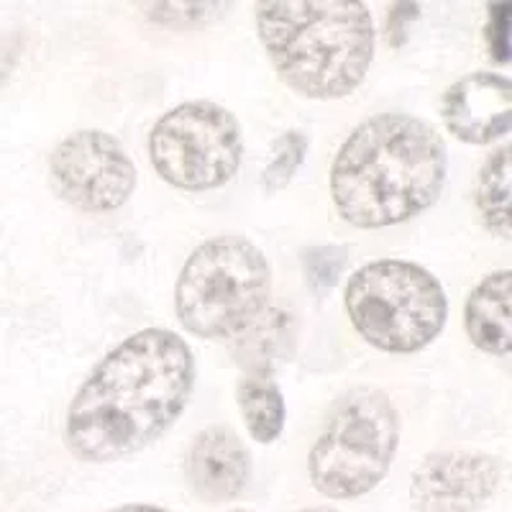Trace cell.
Instances as JSON below:
<instances>
[{
    "mask_svg": "<svg viewBox=\"0 0 512 512\" xmlns=\"http://www.w3.org/2000/svg\"><path fill=\"white\" fill-rule=\"evenodd\" d=\"M49 172L59 198L85 213L118 210L136 190V167L121 141L95 128L67 136L54 149Z\"/></svg>",
    "mask_w": 512,
    "mask_h": 512,
    "instance_id": "8",
    "label": "cell"
},
{
    "mask_svg": "<svg viewBox=\"0 0 512 512\" xmlns=\"http://www.w3.org/2000/svg\"><path fill=\"white\" fill-rule=\"evenodd\" d=\"M305 152H308V139H305L303 134H297V131H287V134L277 141L272 162L264 169V187H267L269 192H274L290 185V180L295 177L300 164H303Z\"/></svg>",
    "mask_w": 512,
    "mask_h": 512,
    "instance_id": "17",
    "label": "cell"
},
{
    "mask_svg": "<svg viewBox=\"0 0 512 512\" xmlns=\"http://www.w3.org/2000/svg\"><path fill=\"white\" fill-rule=\"evenodd\" d=\"M344 262H346L344 251H338V249L310 251L308 259H305L310 280H313L315 285H333L338 274H341V269H344Z\"/></svg>",
    "mask_w": 512,
    "mask_h": 512,
    "instance_id": "19",
    "label": "cell"
},
{
    "mask_svg": "<svg viewBox=\"0 0 512 512\" xmlns=\"http://www.w3.org/2000/svg\"><path fill=\"white\" fill-rule=\"evenodd\" d=\"M233 512H249V510H233Z\"/></svg>",
    "mask_w": 512,
    "mask_h": 512,
    "instance_id": "22",
    "label": "cell"
},
{
    "mask_svg": "<svg viewBox=\"0 0 512 512\" xmlns=\"http://www.w3.org/2000/svg\"><path fill=\"white\" fill-rule=\"evenodd\" d=\"M256 34L280 80L308 100L354 93L374 57L367 0H256Z\"/></svg>",
    "mask_w": 512,
    "mask_h": 512,
    "instance_id": "3",
    "label": "cell"
},
{
    "mask_svg": "<svg viewBox=\"0 0 512 512\" xmlns=\"http://www.w3.org/2000/svg\"><path fill=\"white\" fill-rule=\"evenodd\" d=\"M300 512H338V510H328V507H313V510H300Z\"/></svg>",
    "mask_w": 512,
    "mask_h": 512,
    "instance_id": "21",
    "label": "cell"
},
{
    "mask_svg": "<svg viewBox=\"0 0 512 512\" xmlns=\"http://www.w3.org/2000/svg\"><path fill=\"white\" fill-rule=\"evenodd\" d=\"M505 466L474 451L425 456L410 479V500L418 512H477L500 492Z\"/></svg>",
    "mask_w": 512,
    "mask_h": 512,
    "instance_id": "9",
    "label": "cell"
},
{
    "mask_svg": "<svg viewBox=\"0 0 512 512\" xmlns=\"http://www.w3.org/2000/svg\"><path fill=\"white\" fill-rule=\"evenodd\" d=\"M267 256L241 236H221L192 251L177 280V318L198 338H233L269 303Z\"/></svg>",
    "mask_w": 512,
    "mask_h": 512,
    "instance_id": "4",
    "label": "cell"
},
{
    "mask_svg": "<svg viewBox=\"0 0 512 512\" xmlns=\"http://www.w3.org/2000/svg\"><path fill=\"white\" fill-rule=\"evenodd\" d=\"M510 18L512 0H492L487 18V47L495 62H510Z\"/></svg>",
    "mask_w": 512,
    "mask_h": 512,
    "instance_id": "18",
    "label": "cell"
},
{
    "mask_svg": "<svg viewBox=\"0 0 512 512\" xmlns=\"http://www.w3.org/2000/svg\"><path fill=\"white\" fill-rule=\"evenodd\" d=\"M149 24L162 29L192 31L218 24L231 11L233 0H136Z\"/></svg>",
    "mask_w": 512,
    "mask_h": 512,
    "instance_id": "16",
    "label": "cell"
},
{
    "mask_svg": "<svg viewBox=\"0 0 512 512\" xmlns=\"http://www.w3.org/2000/svg\"><path fill=\"white\" fill-rule=\"evenodd\" d=\"M346 310L374 349L415 354L443 331L448 300L441 282L420 264L379 259L349 277Z\"/></svg>",
    "mask_w": 512,
    "mask_h": 512,
    "instance_id": "6",
    "label": "cell"
},
{
    "mask_svg": "<svg viewBox=\"0 0 512 512\" xmlns=\"http://www.w3.org/2000/svg\"><path fill=\"white\" fill-rule=\"evenodd\" d=\"M239 410L256 443H272L285 428V397L272 377L251 374L239 384Z\"/></svg>",
    "mask_w": 512,
    "mask_h": 512,
    "instance_id": "14",
    "label": "cell"
},
{
    "mask_svg": "<svg viewBox=\"0 0 512 512\" xmlns=\"http://www.w3.org/2000/svg\"><path fill=\"white\" fill-rule=\"evenodd\" d=\"M233 359L251 374L269 377L272 369L287 359L292 346V320L282 310L264 308L233 338Z\"/></svg>",
    "mask_w": 512,
    "mask_h": 512,
    "instance_id": "13",
    "label": "cell"
},
{
    "mask_svg": "<svg viewBox=\"0 0 512 512\" xmlns=\"http://www.w3.org/2000/svg\"><path fill=\"white\" fill-rule=\"evenodd\" d=\"M510 146L489 154L479 172L477 205L487 228L500 239H510V180H512V157Z\"/></svg>",
    "mask_w": 512,
    "mask_h": 512,
    "instance_id": "15",
    "label": "cell"
},
{
    "mask_svg": "<svg viewBox=\"0 0 512 512\" xmlns=\"http://www.w3.org/2000/svg\"><path fill=\"white\" fill-rule=\"evenodd\" d=\"M446 128L466 144H492L510 134L512 88L495 72H472L446 90L441 103Z\"/></svg>",
    "mask_w": 512,
    "mask_h": 512,
    "instance_id": "10",
    "label": "cell"
},
{
    "mask_svg": "<svg viewBox=\"0 0 512 512\" xmlns=\"http://www.w3.org/2000/svg\"><path fill=\"white\" fill-rule=\"evenodd\" d=\"M400 443V413L387 392L354 387L333 405L326 428L308 456V474L320 495L354 500L387 477Z\"/></svg>",
    "mask_w": 512,
    "mask_h": 512,
    "instance_id": "5",
    "label": "cell"
},
{
    "mask_svg": "<svg viewBox=\"0 0 512 512\" xmlns=\"http://www.w3.org/2000/svg\"><path fill=\"white\" fill-rule=\"evenodd\" d=\"M446 141L431 123L382 113L351 131L331 167L338 216L356 228H387L420 216L446 185Z\"/></svg>",
    "mask_w": 512,
    "mask_h": 512,
    "instance_id": "2",
    "label": "cell"
},
{
    "mask_svg": "<svg viewBox=\"0 0 512 512\" xmlns=\"http://www.w3.org/2000/svg\"><path fill=\"white\" fill-rule=\"evenodd\" d=\"M244 154L241 123L210 100H192L164 113L149 136L157 175L190 192L216 190L236 177Z\"/></svg>",
    "mask_w": 512,
    "mask_h": 512,
    "instance_id": "7",
    "label": "cell"
},
{
    "mask_svg": "<svg viewBox=\"0 0 512 512\" xmlns=\"http://www.w3.org/2000/svg\"><path fill=\"white\" fill-rule=\"evenodd\" d=\"M466 333L477 349L507 356L512 346V272L487 274L466 300Z\"/></svg>",
    "mask_w": 512,
    "mask_h": 512,
    "instance_id": "12",
    "label": "cell"
},
{
    "mask_svg": "<svg viewBox=\"0 0 512 512\" xmlns=\"http://www.w3.org/2000/svg\"><path fill=\"white\" fill-rule=\"evenodd\" d=\"M187 484L208 505L231 502L246 489L251 459L239 433L228 425H210L192 438L185 461Z\"/></svg>",
    "mask_w": 512,
    "mask_h": 512,
    "instance_id": "11",
    "label": "cell"
},
{
    "mask_svg": "<svg viewBox=\"0 0 512 512\" xmlns=\"http://www.w3.org/2000/svg\"><path fill=\"white\" fill-rule=\"evenodd\" d=\"M195 387L190 346L167 328H144L105 354L67 410V448L108 464L144 451L177 423Z\"/></svg>",
    "mask_w": 512,
    "mask_h": 512,
    "instance_id": "1",
    "label": "cell"
},
{
    "mask_svg": "<svg viewBox=\"0 0 512 512\" xmlns=\"http://www.w3.org/2000/svg\"><path fill=\"white\" fill-rule=\"evenodd\" d=\"M111 512H167V510H162V507H154V505H123V507H118V510H111Z\"/></svg>",
    "mask_w": 512,
    "mask_h": 512,
    "instance_id": "20",
    "label": "cell"
}]
</instances>
